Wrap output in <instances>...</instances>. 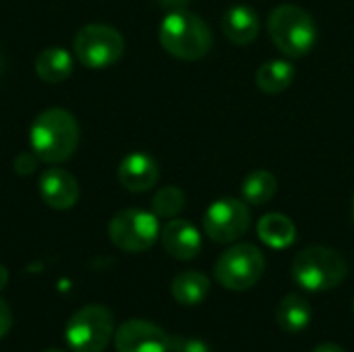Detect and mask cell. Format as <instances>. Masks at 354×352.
I'll return each instance as SVG.
<instances>
[{
	"instance_id": "cell-1",
	"label": "cell",
	"mask_w": 354,
	"mask_h": 352,
	"mask_svg": "<svg viewBox=\"0 0 354 352\" xmlns=\"http://www.w3.org/2000/svg\"><path fill=\"white\" fill-rule=\"evenodd\" d=\"M79 137V122L64 108H48L39 112L29 129L31 151L39 158V162L52 166L66 162L75 154Z\"/></svg>"
},
{
	"instance_id": "cell-2",
	"label": "cell",
	"mask_w": 354,
	"mask_h": 352,
	"mask_svg": "<svg viewBox=\"0 0 354 352\" xmlns=\"http://www.w3.org/2000/svg\"><path fill=\"white\" fill-rule=\"evenodd\" d=\"M162 48L180 60L203 58L214 44L209 25L191 10H172L164 17L158 31Z\"/></svg>"
},
{
	"instance_id": "cell-3",
	"label": "cell",
	"mask_w": 354,
	"mask_h": 352,
	"mask_svg": "<svg viewBox=\"0 0 354 352\" xmlns=\"http://www.w3.org/2000/svg\"><path fill=\"white\" fill-rule=\"evenodd\" d=\"M348 276L346 259L330 247L313 245L292 261V278L307 293H326L340 286Z\"/></svg>"
},
{
	"instance_id": "cell-4",
	"label": "cell",
	"mask_w": 354,
	"mask_h": 352,
	"mask_svg": "<svg viewBox=\"0 0 354 352\" xmlns=\"http://www.w3.org/2000/svg\"><path fill=\"white\" fill-rule=\"evenodd\" d=\"M268 31L280 52L290 58L309 54L317 44L315 19L301 6L280 4L270 12Z\"/></svg>"
},
{
	"instance_id": "cell-5",
	"label": "cell",
	"mask_w": 354,
	"mask_h": 352,
	"mask_svg": "<svg viewBox=\"0 0 354 352\" xmlns=\"http://www.w3.org/2000/svg\"><path fill=\"white\" fill-rule=\"evenodd\" d=\"M114 336V315L104 305H85L64 326V340L73 352H104Z\"/></svg>"
},
{
	"instance_id": "cell-6",
	"label": "cell",
	"mask_w": 354,
	"mask_h": 352,
	"mask_svg": "<svg viewBox=\"0 0 354 352\" xmlns=\"http://www.w3.org/2000/svg\"><path fill=\"white\" fill-rule=\"evenodd\" d=\"M266 272L263 253L249 243H239L226 249L214 268V276L218 284L232 293H245L253 288Z\"/></svg>"
},
{
	"instance_id": "cell-7",
	"label": "cell",
	"mask_w": 354,
	"mask_h": 352,
	"mask_svg": "<svg viewBox=\"0 0 354 352\" xmlns=\"http://www.w3.org/2000/svg\"><path fill=\"white\" fill-rule=\"evenodd\" d=\"M77 60L91 71L108 68L116 64L124 54V37L118 29L102 23H91L79 29L73 41Z\"/></svg>"
},
{
	"instance_id": "cell-8",
	"label": "cell",
	"mask_w": 354,
	"mask_h": 352,
	"mask_svg": "<svg viewBox=\"0 0 354 352\" xmlns=\"http://www.w3.org/2000/svg\"><path fill=\"white\" fill-rule=\"evenodd\" d=\"M108 237L120 251L143 253L153 247L160 237V222L153 212L145 210H122L114 214L108 224Z\"/></svg>"
},
{
	"instance_id": "cell-9",
	"label": "cell",
	"mask_w": 354,
	"mask_h": 352,
	"mask_svg": "<svg viewBox=\"0 0 354 352\" xmlns=\"http://www.w3.org/2000/svg\"><path fill=\"white\" fill-rule=\"evenodd\" d=\"M251 226V212L245 201L224 197L214 201L203 216L205 234L214 243H234L247 234Z\"/></svg>"
},
{
	"instance_id": "cell-10",
	"label": "cell",
	"mask_w": 354,
	"mask_h": 352,
	"mask_svg": "<svg viewBox=\"0 0 354 352\" xmlns=\"http://www.w3.org/2000/svg\"><path fill=\"white\" fill-rule=\"evenodd\" d=\"M116 352H170V336L147 319H129L114 332Z\"/></svg>"
},
{
	"instance_id": "cell-11",
	"label": "cell",
	"mask_w": 354,
	"mask_h": 352,
	"mask_svg": "<svg viewBox=\"0 0 354 352\" xmlns=\"http://www.w3.org/2000/svg\"><path fill=\"white\" fill-rule=\"evenodd\" d=\"M39 195L52 210H71L81 195L77 178L64 168H48L39 176Z\"/></svg>"
},
{
	"instance_id": "cell-12",
	"label": "cell",
	"mask_w": 354,
	"mask_h": 352,
	"mask_svg": "<svg viewBox=\"0 0 354 352\" xmlns=\"http://www.w3.org/2000/svg\"><path fill=\"white\" fill-rule=\"evenodd\" d=\"M158 178H160L158 162L143 151L129 154L118 166V180L131 193L149 191L158 183Z\"/></svg>"
},
{
	"instance_id": "cell-13",
	"label": "cell",
	"mask_w": 354,
	"mask_h": 352,
	"mask_svg": "<svg viewBox=\"0 0 354 352\" xmlns=\"http://www.w3.org/2000/svg\"><path fill=\"white\" fill-rule=\"evenodd\" d=\"M160 237H162V245H164L166 253L178 261H189V259L197 257L201 251V234L187 220L172 218L162 228Z\"/></svg>"
},
{
	"instance_id": "cell-14",
	"label": "cell",
	"mask_w": 354,
	"mask_h": 352,
	"mask_svg": "<svg viewBox=\"0 0 354 352\" xmlns=\"http://www.w3.org/2000/svg\"><path fill=\"white\" fill-rule=\"evenodd\" d=\"M222 31L226 39L239 46H247L259 35V15L247 4L230 6L222 17Z\"/></svg>"
},
{
	"instance_id": "cell-15",
	"label": "cell",
	"mask_w": 354,
	"mask_h": 352,
	"mask_svg": "<svg viewBox=\"0 0 354 352\" xmlns=\"http://www.w3.org/2000/svg\"><path fill=\"white\" fill-rule=\"evenodd\" d=\"M75 60L68 50L64 48H46L35 58V73L46 83H62L71 77Z\"/></svg>"
},
{
	"instance_id": "cell-16",
	"label": "cell",
	"mask_w": 354,
	"mask_h": 352,
	"mask_svg": "<svg viewBox=\"0 0 354 352\" xmlns=\"http://www.w3.org/2000/svg\"><path fill=\"white\" fill-rule=\"evenodd\" d=\"M257 234H259L261 243H266L268 247L286 249L297 239V226L288 216L272 212V214H266L257 222Z\"/></svg>"
},
{
	"instance_id": "cell-17",
	"label": "cell",
	"mask_w": 354,
	"mask_h": 352,
	"mask_svg": "<svg viewBox=\"0 0 354 352\" xmlns=\"http://www.w3.org/2000/svg\"><path fill=\"white\" fill-rule=\"evenodd\" d=\"M276 322L284 332H303L311 324V305L309 301L299 295L290 293L286 295L276 309Z\"/></svg>"
},
{
	"instance_id": "cell-18",
	"label": "cell",
	"mask_w": 354,
	"mask_h": 352,
	"mask_svg": "<svg viewBox=\"0 0 354 352\" xmlns=\"http://www.w3.org/2000/svg\"><path fill=\"white\" fill-rule=\"evenodd\" d=\"M172 297L176 303L180 305H199L207 293H209V278L201 272L189 270V272H180L174 280H172Z\"/></svg>"
},
{
	"instance_id": "cell-19",
	"label": "cell",
	"mask_w": 354,
	"mask_h": 352,
	"mask_svg": "<svg viewBox=\"0 0 354 352\" xmlns=\"http://www.w3.org/2000/svg\"><path fill=\"white\" fill-rule=\"evenodd\" d=\"M295 81V66L288 60H268L257 68L255 83L266 93H282Z\"/></svg>"
},
{
	"instance_id": "cell-20",
	"label": "cell",
	"mask_w": 354,
	"mask_h": 352,
	"mask_svg": "<svg viewBox=\"0 0 354 352\" xmlns=\"http://www.w3.org/2000/svg\"><path fill=\"white\" fill-rule=\"evenodd\" d=\"M278 189L276 176L268 170H255L243 180V199L253 205H263L274 199Z\"/></svg>"
},
{
	"instance_id": "cell-21",
	"label": "cell",
	"mask_w": 354,
	"mask_h": 352,
	"mask_svg": "<svg viewBox=\"0 0 354 352\" xmlns=\"http://www.w3.org/2000/svg\"><path fill=\"white\" fill-rule=\"evenodd\" d=\"M185 207V193L178 187H164L151 199V210L158 218H176Z\"/></svg>"
},
{
	"instance_id": "cell-22",
	"label": "cell",
	"mask_w": 354,
	"mask_h": 352,
	"mask_svg": "<svg viewBox=\"0 0 354 352\" xmlns=\"http://www.w3.org/2000/svg\"><path fill=\"white\" fill-rule=\"evenodd\" d=\"M170 352H212V349L201 338L170 336Z\"/></svg>"
},
{
	"instance_id": "cell-23",
	"label": "cell",
	"mask_w": 354,
	"mask_h": 352,
	"mask_svg": "<svg viewBox=\"0 0 354 352\" xmlns=\"http://www.w3.org/2000/svg\"><path fill=\"white\" fill-rule=\"evenodd\" d=\"M37 164H39V158L33 151H21L15 158V172L21 174V176H27V174L35 172Z\"/></svg>"
},
{
	"instance_id": "cell-24",
	"label": "cell",
	"mask_w": 354,
	"mask_h": 352,
	"mask_svg": "<svg viewBox=\"0 0 354 352\" xmlns=\"http://www.w3.org/2000/svg\"><path fill=\"white\" fill-rule=\"evenodd\" d=\"M12 328V311L4 299H0V338H4Z\"/></svg>"
},
{
	"instance_id": "cell-25",
	"label": "cell",
	"mask_w": 354,
	"mask_h": 352,
	"mask_svg": "<svg viewBox=\"0 0 354 352\" xmlns=\"http://www.w3.org/2000/svg\"><path fill=\"white\" fill-rule=\"evenodd\" d=\"M313 352H346V351H344L342 346L334 344V342H324V344L315 346V351Z\"/></svg>"
},
{
	"instance_id": "cell-26",
	"label": "cell",
	"mask_w": 354,
	"mask_h": 352,
	"mask_svg": "<svg viewBox=\"0 0 354 352\" xmlns=\"http://www.w3.org/2000/svg\"><path fill=\"white\" fill-rule=\"evenodd\" d=\"M6 284H8V270L4 266H0V293L6 288Z\"/></svg>"
},
{
	"instance_id": "cell-27",
	"label": "cell",
	"mask_w": 354,
	"mask_h": 352,
	"mask_svg": "<svg viewBox=\"0 0 354 352\" xmlns=\"http://www.w3.org/2000/svg\"><path fill=\"white\" fill-rule=\"evenodd\" d=\"M41 352H64V351H58V349H48V351H41Z\"/></svg>"
},
{
	"instance_id": "cell-28",
	"label": "cell",
	"mask_w": 354,
	"mask_h": 352,
	"mask_svg": "<svg viewBox=\"0 0 354 352\" xmlns=\"http://www.w3.org/2000/svg\"><path fill=\"white\" fill-rule=\"evenodd\" d=\"M353 220H354V195H353Z\"/></svg>"
},
{
	"instance_id": "cell-29",
	"label": "cell",
	"mask_w": 354,
	"mask_h": 352,
	"mask_svg": "<svg viewBox=\"0 0 354 352\" xmlns=\"http://www.w3.org/2000/svg\"><path fill=\"white\" fill-rule=\"evenodd\" d=\"M353 311H354V301H353Z\"/></svg>"
}]
</instances>
